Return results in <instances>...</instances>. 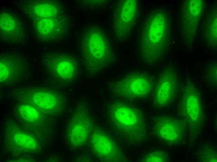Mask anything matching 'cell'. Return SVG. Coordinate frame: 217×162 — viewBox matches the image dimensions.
Listing matches in <instances>:
<instances>
[{"mask_svg": "<svg viewBox=\"0 0 217 162\" xmlns=\"http://www.w3.org/2000/svg\"><path fill=\"white\" fill-rule=\"evenodd\" d=\"M20 12L29 21L31 35L39 43L67 41L70 36L73 18L68 7L54 0H24L17 4Z\"/></svg>", "mask_w": 217, "mask_h": 162, "instance_id": "6da1fadb", "label": "cell"}, {"mask_svg": "<svg viewBox=\"0 0 217 162\" xmlns=\"http://www.w3.org/2000/svg\"><path fill=\"white\" fill-rule=\"evenodd\" d=\"M109 34L96 24L86 25L78 38L81 60L86 70L97 73L114 63L115 54Z\"/></svg>", "mask_w": 217, "mask_h": 162, "instance_id": "7a4b0ae2", "label": "cell"}, {"mask_svg": "<svg viewBox=\"0 0 217 162\" xmlns=\"http://www.w3.org/2000/svg\"><path fill=\"white\" fill-rule=\"evenodd\" d=\"M111 125L130 143L138 144L147 138L145 115L139 107L121 101H115L106 107Z\"/></svg>", "mask_w": 217, "mask_h": 162, "instance_id": "3957f363", "label": "cell"}, {"mask_svg": "<svg viewBox=\"0 0 217 162\" xmlns=\"http://www.w3.org/2000/svg\"><path fill=\"white\" fill-rule=\"evenodd\" d=\"M162 11H157L146 16L139 27L138 56L147 64H153L165 55V17Z\"/></svg>", "mask_w": 217, "mask_h": 162, "instance_id": "277c9868", "label": "cell"}, {"mask_svg": "<svg viewBox=\"0 0 217 162\" xmlns=\"http://www.w3.org/2000/svg\"><path fill=\"white\" fill-rule=\"evenodd\" d=\"M179 113L190 136H197L205 123V113L200 91L188 78L186 80L181 91Z\"/></svg>", "mask_w": 217, "mask_h": 162, "instance_id": "5b68a950", "label": "cell"}, {"mask_svg": "<svg viewBox=\"0 0 217 162\" xmlns=\"http://www.w3.org/2000/svg\"><path fill=\"white\" fill-rule=\"evenodd\" d=\"M41 70L61 85L72 83L79 71V62L73 54L64 51H45L40 59Z\"/></svg>", "mask_w": 217, "mask_h": 162, "instance_id": "8992f818", "label": "cell"}, {"mask_svg": "<svg viewBox=\"0 0 217 162\" xmlns=\"http://www.w3.org/2000/svg\"><path fill=\"white\" fill-rule=\"evenodd\" d=\"M155 86L154 77L146 71L136 70L125 74L113 86L114 93L128 100L140 99L151 93Z\"/></svg>", "mask_w": 217, "mask_h": 162, "instance_id": "52a82bcc", "label": "cell"}, {"mask_svg": "<svg viewBox=\"0 0 217 162\" xmlns=\"http://www.w3.org/2000/svg\"><path fill=\"white\" fill-rule=\"evenodd\" d=\"M24 101L41 112L53 115L61 113L65 109V100L59 92L42 87L18 88Z\"/></svg>", "mask_w": 217, "mask_h": 162, "instance_id": "ba28073f", "label": "cell"}, {"mask_svg": "<svg viewBox=\"0 0 217 162\" xmlns=\"http://www.w3.org/2000/svg\"><path fill=\"white\" fill-rule=\"evenodd\" d=\"M112 22L114 36L118 41H125L131 36L138 16L136 0H118L113 7Z\"/></svg>", "mask_w": 217, "mask_h": 162, "instance_id": "9c48e42d", "label": "cell"}, {"mask_svg": "<svg viewBox=\"0 0 217 162\" xmlns=\"http://www.w3.org/2000/svg\"><path fill=\"white\" fill-rule=\"evenodd\" d=\"M30 60L25 54L15 51H6L0 54V83L12 86L27 79Z\"/></svg>", "mask_w": 217, "mask_h": 162, "instance_id": "30bf717a", "label": "cell"}, {"mask_svg": "<svg viewBox=\"0 0 217 162\" xmlns=\"http://www.w3.org/2000/svg\"><path fill=\"white\" fill-rule=\"evenodd\" d=\"M152 134L165 143L173 145L183 144L187 131L181 120L165 115H160L152 118Z\"/></svg>", "mask_w": 217, "mask_h": 162, "instance_id": "8fae6325", "label": "cell"}, {"mask_svg": "<svg viewBox=\"0 0 217 162\" xmlns=\"http://www.w3.org/2000/svg\"><path fill=\"white\" fill-rule=\"evenodd\" d=\"M88 143L90 151L99 160L106 162L124 161V155L117 143L104 131L93 130Z\"/></svg>", "mask_w": 217, "mask_h": 162, "instance_id": "7c38bea8", "label": "cell"}, {"mask_svg": "<svg viewBox=\"0 0 217 162\" xmlns=\"http://www.w3.org/2000/svg\"><path fill=\"white\" fill-rule=\"evenodd\" d=\"M90 117L86 109L81 106L76 108L66 129V136L69 144L79 148L88 141L93 131Z\"/></svg>", "mask_w": 217, "mask_h": 162, "instance_id": "4fadbf2b", "label": "cell"}, {"mask_svg": "<svg viewBox=\"0 0 217 162\" xmlns=\"http://www.w3.org/2000/svg\"><path fill=\"white\" fill-rule=\"evenodd\" d=\"M178 80L176 72L167 68L160 73L155 85L152 102L154 106L165 107L174 101L178 87Z\"/></svg>", "mask_w": 217, "mask_h": 162, "instance_id": "5bb4252c", "label": "cell"}, {"mask_svg": "<svg viewBox=\"0 0 217 162\" xmlns=\"http://www.w3.org/2000/svg\"><path fill=\"white\" fill-rule=\"evenodd\" d=\"M26 38L24 23L17 14L9 10L2 11L0 14V40L4 43H22Z\"/></svg>", "mask_w": 217, "mask_h": 162, "instance_id": "9a60e30c", "label": "cell"}, {"mask_svg": "<svg viewBox=\"0 0 217 162\" xmlns=\"http://www.w3.org/2000/svg\"><path fill=\"white\" fill-rule=\"evenodd\" d=\"M197 154L200 162L217 161L216 150L211 144H203L197 151Z\"/></svg>", "mask_w": 217, "mask_h": 162, "instance_id": "2e32d148", "label": "cell"}, {"mask_svg": "<svg viewBox=\"0 0 217 162\" xmlns=\"http://www.w3.org/2000/svg\"><path fill=\"white\" fill-rule=\"evenodd\" d=\"M19 116L26 121L33 122L37 120L40 117V111L31 105L24 104L18 108Z\"/></svg>", "mask_w": 217, "mask_h": 162, "instance_id": "e0dca14e", "label": "cell"}, {"mask_svg": "<svg viewBox=\"0 0 217 162\" xmlns=\"http://www.w3.org/2000/svg\"><path fill=\"white\" fill-rule=\"evenodd\" d=\"M141 160L143 162H167L169 161V157L166 152L156 150L146 153Z\"/></svg>", "mask_w": 217, "mask_h": 162, "instance_id": "ac0fdd59", "label": "cell"}, {"mask_svg": "<svg viewBox=\"0 0 217 162\" xmlns=\"http://www.w3.org/2000/svg\"><path fill=\"white\" fill-rule=\"evenodd\" d=\"M14 138V141L17 145L26 150H32L36 146L35 140L27 134L17 133L15 135Z\"/></svg>", "mask_w": 217, "mask_h": 162, "instance_id": "d6986e66", "label": "cell"}]
</instances>
